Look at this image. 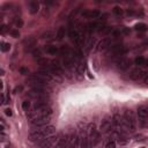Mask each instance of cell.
Listing matches in <instances>:
<instances>
[{
  "label": "cell",
  "instance_id": "obj_39",
  "mask_svg": "<svg viewBox=\"0 0 148 148\" xmlns=\"http://www.w3.org/2000/svg\"><path fill=\"white\" fill-rule=\"evenodd\" d=\"M0 31H1V34H5L8 31V27H7L6 24H2L1 27H0Z\"/></svg>",
  "mask_w": 148,
  "mask_h": 148
},
{
  "label": "cell",
  "instance_id": "obj_12",
  "mask_svg": "<svg viewBox=\"0 0 148 148\" xmlns=\"http://www.w3.org/2000/svg\"><path fill=\"white\" fill-rule=\"evenodd\" d=\"M54 140H56V138H54L53 135H51V137H47V138L43 139L42 141H39L38 145H39L40 148H50L51 146L53 145Z\"/></svg>",
  "mask_w": 148,
  "mask_h": 148
},
{
  "label": "cell",
  "instance_id": "obj_31",
  "mask_svg": "<svg viewBox=\"0 0 148 148\" xmlns=\"http://www.w3.org/2000/svg\"><path fill=\"white\" fill-rule=\"evenodd\" d=\"M52 37H53V33L52 31H46V33H44L42 35V38H44V39H50Z\"/></svg>",
  "mask_w": 148,
  "mask_h": 148
},
{
  "label": "cell",
  "instance_id": "obj_13",
  "mask_svg": "<svg viewBox=\"0 0 148 148\" xmlns=\"http://www.w3.org/2000/svg\"><path fill=\"white\" fill-rule=\"evenodd\" d=\"M111 127H112V121L110 119H104V120H102L101 125H100V132L107 133L111 130Z\"/></svg>",
  "mask_w": 148,
  "mask_h": 148
},
{
  "label": "cell",
  "instance_id": "obj_9",
  "mask_svg": "<svg viewBox=\"0 0 148 148\" xmlns=\"http://www.w3.org/2000/svg\"><path fill=\"white\" fill-rule=\"evenodd\" d=\"M147 72H144L140 68H135L130 73V77L132 80H145V77L147 76Z\"/></svg>",
  "mask_w": 148,
  "mask_h": 148
},
{
  "label": "cell",
  "instance_id": "obj_23",
  "mask_svg": "<svg viewBox=\"0 0 148 148\" xmlns=\"http://www.w3.org/2000/svg\"><path fill=\"white\" fill-rule=\"evenodd\" d=\"M65 34H66V28L65 27H60L58 29V33H57V38L59 40H61L63 38L65 37Z\"/></svg>",
  "mask_w": 148,
  "mask_h": 148
},
{
  "label": "cell",
  "instance_id": "obj_32",
  "mask_svg": "<svg viewBox=\"0 0 148 148\" xmlns=\"http://www.w3.org/2000/svg\"><path fill=\"white\" fill-rule=\"evenodd\" d=\"M14 24H15L16 27L21 28L22 26H23V21L21 20L20 17H15V19H14Z\"/></svg>",
  "mask_w": 148,
  "mask_h": 148
},
{
  "label": "cell",
  "instance_id": "obj_22",
  "mask_svg": "<svg viewBox=\"0 0 148 148\" xmlns=\"http://www.w3.org/2000/svg\"><path fill=\"white\" fill-rule=\"evenodd\" d=\"M72 51L68 46H61L60 47V53L63 54V56H67V57H71L72 56Z\"/></svg>",
  "mask_w": 148,
  "mask_h": 148
},
{
  "label": "cell",
  "instance_id": "obj_29",
  "mask_svg": "<svg viewBox=\"0 0 148 148\" xmlns=\"http://www.w3.org/2000/svg\"><path fill=\"white\" fill-rule=\"evenodd\" d=\"M83 68H84V65L82 61H79V64L76 65V72L77 74H82L83 73Z\"/></svg>",
  "mask_w": 148,
  "mask_h": 148
},
{
  "label": "cell",
  "instance_id": "obj_42",
  "mask_svg": "<svg viewBox=\"0 0 148 148\" xmlns=\"http://www.w3.org/2000/svg\"><path fill=\"white\" fill-rule=\"evenodd\" d=\"M20 73H21V74H28V68L21 67V68H20Z\"/></svg>",
  "mask_w": 148,
  "mask_h": 148
},
{
  "label": "cell",
  "instance_id": "obj_35",
  "mask_svg": "<svg viewBox=\"0 0 148 148\" xmlns=\"http://www.w3.org/2000/svg\"><path fill=\"white\" fill-rule=\"evenodd\" d=\"M9 33H10V35H12V37H14V38H17V37H20V33H19V30L12 29Z\"/></svg>",
  "mask_w": 148,
  "mask_h": 148
},
{
  "label": "cell",
  "instance_id": "obj_43",
  "mask_svg": "<svg viewBox=\"0 0 148 148\" xmlns=\"http://www.w3.org/2000/svg\"><path fill=\"white\" fill-rule=\"evenodd\" d=\"M5 113L7 114V116H12V114H13V112H12V110H10V109H6V110H5Z\"/></svg>",
  "mask_w": 148,
  "mask_h": 148
},
{
  "label": "cell",
  "instance_id": "obj_33",
  "mask_svg": "<svg viewBox=\"0 0 148 148\" xmlns=\"http://www.w3.org/2000/svg\"><path fill=\"white\" fill-rule=\"evenodd\" d=\"M94 43H95V39L94 38H89L87 42V51L91 50V47L94 46Z\"/></svg>",
  "mask_w": 148,
  "mask_h": 148
},
{
  "label": "cell",
  "instance_id": "obj_7",
  "mask_svg": "<svg viewBox=\"0 0 148 148\" xmlns=\"http://www.w3.org/2000/svg\"><path fill=\"white\" fill-rule=\"evenodd\" d=\"M51 118L50 116H47V117H40V118H37V119H34V120H31V128L34 127H40V126H47V124L50 123Z\"/></svg>",
  "mask_w": 148,
  "mask_h": 148
},
{
  "label": "cell",
  "instance_id": "obj_4",
  "mask_svg": "<svg viewBox=\"0 0 148 148\" xmlns=\"http://www.w3.org/2000/svg\"><path fill=\"white\" fill-rule=\"evenodd\" d=\"M88 133H89V139H90L91 144L93 146L94 145H97L98 142L101 141V135H100V132L96 130V126L95 124H90L89 125V127H88Z\"/></svg>",
  "mask_w": 148,
  "mask_h": 148
},
{
  "label": "cell",
  "instance_id": "obj_41",
  "mask_svg": "<svg viewBox=\"0 0 148 148\" xmlns=\"http://www.w3.org/2000/svg\"><path fill=\"white\" fill-rule=\"evenodd\" d=\"M22 89H23V87L22 86H17V87H15L14 88V93H20V91H22Z\"/></svg>",
  "mask_w": 148,
  "mask_h": 148
},
{
  "label": "cell",
  "instance_id": "obj_6",
  "mask_svg": "<svg viewBox=\"0 0 148 148\" xmlns=\"http://www.w3.org/2000/svg\"><path fill=\"white\" fill-rule=\"evenodd\" d=\"M138 117L141 126H145L148 124V109L145 107H140L138 109Z\"/></svg>",
  "mask_w": 148,
  "mask_h": 148
},
{
  "label": "cell",
  "instance_id": "obj_21",
  "mask_svg": "<svg viewBox=\"0 0 148 148\" xmlns=\"http://www.w3.org/2000/svg\"><path fill=\"white\" fill-rule=\"evenodd\" d=\"M63 64L65 65V67H66V68H68V70H72V68H73V65H74V61L72 60V58L65 57L64 60H63Z\"/></svg>",
  "mask_w": 148,
  "mask_h": 148
},
{
  "label": "cell",
  "instance_id": "obj_20",
  "mask_svg": "<svg viewBox=\"0 0 148 148\" xmlns=\"http://www.w3.org/2000/svg\"><path fill=\"white\" fill-rule=\"evenodd\" d=\"M29 10L31 14H36L39 10V3L38 1H30L29 2Z\"/></svg>",
  "mask_w": 148,
  "mask_h": 148
},
{
  "label": "cell",
  "instance_id": "obj_18",
  "mask_svg": "<svg viewBox=\"0 0 148 148\" xmlns=\"http://www.w3.org/2000/svg\"><path fill=\"white\" fill-rule=\"evenodd\" d=\"M80 148H93V144H91L89 137H87V135H83V137L81 138Z\"/></svg>",
  "mask_w": 148,
  "mask_h": 148
},
{
  "label": "cell",
  "instance_id": "obj_38",
  "mask_svg": "<svg viewBox=\"0 0 148 148\" xmlns=\"http://www.w3.org/2000/svg\"><path fill=\"white\" fill-rule=\"evenodd\" d=\"M120 30H121V33H123V35H128L131 33V30L126 27H120Z\"/></svg>",
  "mask_w": 148,
  "mask_h": 148
},
{
  "label": "cell",
  "instance_id": "obj_34",
  "mask_svg": "<svg viewBox=\"0 0 148 148\" xmlns=\"http://www.w3.org/2000/svg\"><path fill=\"white\" fill-rule=\"evenodd\" d=\"M112 12H113L116 15H118V16H120L121 14H123V9H121L120 7H114L113 9H112Z\"/></svg>",
  "mask_w": 148,
  "mask_h": 148
},
{
  "label": "cell",
  "instance_id": "obj_27",
  "mask_svg": "<svg viewBox=\"0 0 148 148\" xmlns=\"http://www.w3.org/2000/svg\"><path fill=\"white\" fill-rule=\"evenodd\" d=\"M135 64L137 65H139V66H145V61H146V59L144 57H141V56H139V57H137L135 58Z\"/></svg>",
  "mask_w": 148,
  "mask_h": 148
},
{
  "label": "cell",
  "instance_id": "obj_14",
  "mask_svg": "<svg viewBox=\"0 0 148 148\" xmlns=\"http://www.w3.org/2000/svg\"><path fill=\"white\" fill-rule=\"evenodd\" d=\"M130 65H131V61L128 60L127 58H120L117 63V67L121 71H125V70H127L130 67Z\"/></svg>",
  "mask_w": 148,
  "mask_h": 148
},
{
  "label": "cell",
  "instance_id": "obj_1",
  "mask_svg": "<svg viewBox=\"0 0 148 148\" xmlns=\"http://www.w3.org/2000/svg\"><path fill=\"white\" fill-rule=\"evenodd\" d=\"M33 132L29 134V140L33 142H39L43 139L51 137L54 134L56 128L52 125H47V126H40V127H34L31 128Z\"/></svg>",
  "mask_w": 148,
  "mask_h": 148
},
{
  "label": "cell",
  "instance_id": "obj_36",
  "mask_svg": "<svg viewBox=\"0 0 148 148\" xmlns=\"http://www.w3.org/2000/svg\"><path fill=\"white\" fill-rule=\"evenodd\" d=\"M22 108H23V110L28 111V110H29V108H30V102H29V101H24L23 103H22Z\"/></svg>",
  "mask_w": 148,
  "mask_h": 148
},
{
  "label": "cell",
  "instance_id": "obj_24",
  "mask_svg": "<svg viewBox=\"0 0 148 148\" xmlns=\"http://www.w3.org/2000/svg\"><path fill=\"white\" fill-rule=\"evenodd\" d=\"M134 29L137 31H141V33H144V31H146L148 29V27H147V24H145V23H137L134 26Z\"/></svg>",
  "mask_w": 148,
  "mask_h": 148
},
{
  "label": "cell",
  "instance_id": "obj_46",
  "mask_svg": "<svg viewBox=\"0 0 148 148\" xmlns=\"http://www.w3.org/2000/svg\"><path fill=\"white\" fill-rule=\"evenodd\" d=\"M3 87V84H2V81H0V89H2Z\"/></svg>",
  "mask_w": 148,
  "mask_h": 148
},
{
  "label": "cell",
  "instance_id": "obj_48",
  "mask_svg": "<svg viewBox=\"0 0 148 148\" xmlns=\"http://www.w3.org/2000/svg\"><path fill=\"white\" fill-rule=\"evenodd\" d=\"M6 148H10V147H9V146H6Z\"/></svg>",
  "mask_w": 148,
  "mask_h": 148
},
{
  "label": "cell",
  "instance_id": "obj_37",
  "mask_svg": "<svg viewBox=\"0 0 148 148\" xmlns=\"http://www.w3.org/2000/svg\"><path fill=\"white\" fill-rule=\"evenodd\" d=\"M105 147H107V148H116V142H114L113 140H110V141L107 144Z\"/></svg>",
  "mask_w": 148,
  "mask_h": 148
},
{
  "label": "cell",
  "instance_id": "obj_11",
  "mask_svg": "<svg viewBox=\"0 0 148 148\" xmlns=\"http://www.w3.org/2000/svg\"><path fill=\"white\" fill-rule=\"evenodd\" d=\"M80 142H81V138L79 137L77 133H73L71 135V138L68 139V146L71 148H76L80 146Z\"/></svg>",
  "mask_w": 148,
  "mask_h": 148
},
{
  "label": "cell",
  "instance_id": "obj_19",
  "mask_svg": "<svg viewBox=\"0 0 148 148\" xmlns=\"http://www.w3.org/2000/svg\"><path fill=\"white\" fill-rule=\"evenodd\" d=\"M123 47H124V45H123V44H120V43L112 44V45H110V46L108 47V49H109L108 52H109V53H117L118 51H120Z\"/></svg>",
  "mask_w": 148,
  "mask_h": 148
},
{
  "label": "cell",
  "instance_id": "obj_15",
  "mask_svg": "<svg viewBox=\"0 0 148 148\" xmlns=\"http://www.w3.org/2000/svg\"><path fill=\"white\" fill-rule=\"evenodd\" d=\"M36 44V38L35 37H28L23 40V45H24V50L26 51H30L31 47L35 46Z\"/></svg>",
  "mask_w": 148,
  "mask_h": 148
},
{
  "label": "cell",
  "instance_id": "obj_3",
  "mask_svg": "<svg viewBox=\"0 0 148 148\" xmlns=\"http://www.w3.org/2000/svg\"><path fill=\"white\" fill-rule=\"evenodd\" d=\"M51 108H46V109H43V110H33L28 113V118L29 120H34V119H37V118H40V117H47L51 114Z\"/></svg>",
  "mask_w": 148,
  "mask_h": 148
},
{
  "label": "cell",
  "instance_id": "obj_5",
  "mask_svg": "<svg viewBox=\"0 0 148 148\" xmlns=\"http://www.w3.org/2000/svg\"><path fill=\"white\" fill-rule=\"evenodd\" d=\"M28 94H29V96H31V97L38 98V100H46V97H47L46 91L44 90L43 88H33Z\"/></svg>",
  "mask_w": 148,
  "mask_h": 148
},
{
  "label": "cell",
  "instance_id": "obj_49",
  "mask_svg": "<svg viewBox=\"0 0 148 148\" xmlns=\"http://www.w3.org/2000/svg\"><path fill=\"white\" fill-rule=\"evenodd\" d=\"M141 148H145V147H141Z\"/></svg>",
  "mask_w": 148,
  "mask_h": 148
},
{
  "label": "cell",
  "instance_id": "obj_25",
  "mask_svg": "<svg viewBox=\"0 0 148 148\" xmlns=\"http://www.w3.org/2000/svg\"><path fill=\"white\" fill-rule=\"evenodd\" d=\"M45 51H46V53L49 54H56L58 52V49L54 45H47L46 47H45Z\"/></svg>",
  "mask_w": 148,
  "mask_h": 148
},
{
  "label": "cell",
  "instance_id": "obj_50",
  "mask_svg": "<svg viewBox=\"0 0 148 148\" xmlns=\"http://www.w3.org/2000/svg\"><path fill=\"white\" fill-rule=\"evenodd\" d=\"M147 109H148V108H147Z\"/></svg>",
  "mask_w": 148,
  "mask_h": 148
},
{
  "label": "cell",
  "instance_id": "obj_30",
  "mask_svg": "<svg viewBox=\"0 0 148 148\" xmlns=\"http://www.w3.org/2000/svg\"><path fill=\"white\" fill-rule=\"evenodd\" d=\"M112 31H113V28H111V27H104L103 29L101 30L102 34H105V35H108V34H112Z\"/></svg>",
  "mask_w": 148,
  "mask_h": 148
},
{
  "label": "cell",
  "instance_id": "obj_47",
  "mask_svg": "<svg viewBox=\"0 0 148 148\" xmlns=\"http://www.w3.org/2000/svg\"><path fill=\"white\" fill-rule=\"evenodd\" d=\"M145 66H147V67H148V60H147V59H146V61H145Z\"/></svg>",
  "mask_w": 148,
  "mask_h": 148
},
{
  "label": "cell",
  "instance_id": "obj_40",
  "mask_svg": "<svg viewBox=\"0 0 148 148\" xmlns=\"http://www.w3.org/2000/svg\"><path fill=\"white\" fill-rule=\"evenodd\" d=\"M33 54H34L35 58H39L40 57V50H35L34 52H33Z\"/></svg>",
  "mask_w": 148,
  "mask_h": 148
},
{
  "label": "cell",
  "instance_id": "obj_26",
  "mask_svg": "<svg viewBox=\"0 0 148 148\" xmlns=\"http://www.w3.org/2000/svg\"><path fill=\"white\" fill-rule=\"evenodd\" d=\"M127 138H126V137H124V135L121 134V133H119V134H118V144H119V145H126V144H127Z\"/></svg>",
  "mask_w": 148,
  "mask_h": 148
},
{
  "label": "cell",
  "instance_id": "obj_45",
  "mask_svg": "<svg viewBox=\"0 0 148 148\" xmlns=\"http://www.w3.org/2000/svg\"><path fill=\"white\" fill-rule=\"evenodd\" d=\"M144 81H145L146 83H147V84H148V74H147V76H146V77H145V80H144Z\"/></svg>",
  "mask_w": 148,
  "mask_h": 148
},
{
  "label": "cell",
  "instance_id": "obj_16",
  "mask_svg": "<svg viewBox=\"0 0 148 148\" xmlns=\"http://www.w3.org/2000/svg\"><path fill=\"white\" fill-rule=\"evenodd\" d=\"M82 15L86 17H89V19H97L100 15H101V12L97 9H91V10H84L82 12Z\"/></svg>",
  "mask_w": 148,
  "mask_h": 148
},
{
  "label": "cell",
  "instance_id": "obj_28",
  "mask_svg": "<svg viewBox=\"0 0 148 148\" xmlns=\"http://www.w3.org/2000/svg\"><path fill=\"white\" fill-rule=\"evenodd\" d=\"M0 49H1V51H2V52H7V51L10 50V44L2 42V43H1V47H0Z\"/></svg>",
  "mask_w": 148,
  "mask_h": 148
},
{
  "label": "cell",
  "instance_id": "obj_44",
  "mask_svg": "<svg viewBox=\"0 0 148 148\" xmlns=\"http://www.w3.org/2000/svg\"><path fill=\"white\" fill-rule=\"evenodd\" d=\"M126 13H127V15H134V12H133V9H127V12H126Z\"/></svg>",
  "mask_w": 148,
  "mask_h": 148
},
{
  "label": "cell",
  "instance_id": "obj_17",
  "mask_svg": "<svg viewBox=\"0 0 148 148\" xmlns=\"http://www.w3.org/2000/svg\"><path fill=\"white\" fill-rule=\"evenodd\" d=\"M110 45H111V39L110 38H103V39L97 44V50L98 51L105 50V49H108Z\"/></svg>",
  "mask_w": 148,
  "mask_h": 148
},
{
  "label": "cell",
  "instance_id": "obj_2",
  "mask_svg": "<svg viewBox=\"0 0 148 148\" xmlns=\"http://www.w3.org/2000/svg\"><path fill=\"white\" fill-rule=\"evenodd\" d=\"M123 120H124L125 130H127L130 132L135 131V119H134V116H133V112L131 110H126L124 112Z\"/></svg>",
  "mask_w": 148,
  "mask_h": 148
},
{
  "label": "cell",
  "instance_id": "obj_10",
  "mask_svg": "<svg viewBox=\"0 0 148 148\" xmlns=\"http://www.w3.org/2000/svg\"><path fill=\"white\" fill-rule=\"evenodd\" d=\"M68 36H70V38H71L73 42H75L76 44H79V45L81 44V39H82V38H81L77 29H75V28H70V30H68Z\"/></svg>",
  "mask_w": 148,
  "mask_h": 148
},
{
  "label": "cell",
  "instance_id": "obj_8",
  "mask_svg": "<svg viewBox=\"0 0 148 148\" xmlns=\"http://www.w3.org/2000/svg\"><path fill=\"white\" fill-rule=\"evenodd\" d=\"M105 26L102 22H90V23H88L86 26V31L87 33H94V31H98V33H101V30L104 28Z\"/></svg>",
  "mask_w": 148,
  "mask_h": 148
}]
</instances>
